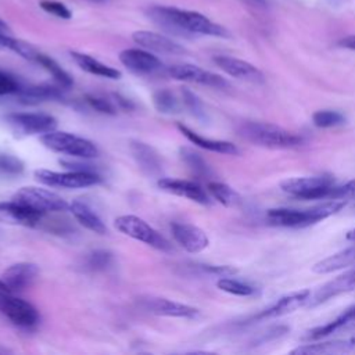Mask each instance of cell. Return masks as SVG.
Returning <instances> with one entry per match:
<instances>
[{"label": "cell", "instance_id": "cell-1", "mask_svg": "<svg viewBox=\"0 0 355 355\" xmlns=\"http://www.w3.org/2000/svg\"><path fill=\"white\" fill-rule=\"evenodd\" d=\"M146 15L158 26L173 35H205L222 39L230 37V32L225 26L211 21L198 11L184 10L175 6H151L146 10Z\"/></svg>", "mask_w": 355, "mask_h": 355}, {"label": "cell", "instance_id": "cell-2", "mask_svg": "<svg viewBox=\"0 0 355 355\" xmlns=\"http://www.w3.org/2000/svg\"><path fill=\"white\" fill-rule=\"evenodd\" d=\"M345 207L344 200L333 198L311 208H272L266 212L269 225L280 227H305L326 219Z\"/></svg>", "mask_w": 355, "mask_h": 355}, {"label": "cell", "instance_id": "cell-3", "mask_svg": "<svg viewBox=\"0 0 355 355\" xmlns=\"http://www.w3.org/2000/svg\"><path fill=\"white\" fill-rule=\"evenodd\" d=\"M240 135L248 141L268 148H294L305 143L304 136L270 122H247Z\"/></svg>", "mask_w": 355, "mask_h": 355}, {"label": "cell", "instance_id": "cell-4", "mask_svg": "<svg viewBox=\"0 0 355 355\" xmlns=\"http://www.w3.org/2000/svg\"><path fill=\"white\" fill-rule=\"evenodd\" d=\"M280 189L301 200H333L336 184L331 176H301L290 178L280 183Z\"/></svg>", "mask_w": 355, "mask_h": 355}, {"label": "cell", "instance_id": "cell-5", "mask_svg": "<svg viewBox=\"0 0 355 355\" xmlns=\"http://www.w3.org/2000/svg\"><path fill=\"white\" fill-rule=\"evenodd\" d=\"M40 141L46 148L68 157L90 159L98 155V148L93 141L68 132L53 130L44 133L40 136Z\"/></svg>", "mask_w": 355, "mask_h": 355}, {"label": "cell", "instance_id": "cell-6", "mask_svg": "<svg viewBox=\"0 0 355 355\" xmlns=\"http://www.w3.org/2000/svg\"><path fill=\"white\" fill-rule=\"evenodd\" d=\"M12 200L26 205L28 208L42 215L51 212H64L69 209V204L61 196L51 190L35 186L21 187L14 193Z\"/></svg>", "mask_w": 355, "mask_h": 355}, {"label": "cell", "instance_id": "cell-7", "mask_svg": "<svg viewBox=\"0 0 355 355\" xmlns=\"http://www.w3.org/2000/svg\"><path fill=\"white\" fill-rule=\"evenodd\" d=\"M115 227L128 237L141 241L155 250L169 251L171 243L144 219L136 215H121L115 219Z\"/></svg>", "mask_w": 355, "mask_h": 355}, {"label": "cell", "instance_id": "cell-8", "mask_svg": "<svg viewBox=\"0 0 355 355\" xmlns=\"http://www.w3.org/2000/svg\"><path fill=\"white\" fill-rule=\"evenodd\" d=\"M35 178L37 182L49 187H64V189H82L98 184L101 178L96 172L89 171H67L55 172L50 169H36Z\"/></svg>", "mask_w": 355, "mask_h": 355}, {"label": "cell", "instance_id": "cell-9", "mask_svg": "<svg viewBox=\"0 0 355 355\" xmlns=\"http://www.w3.org/2000/svg\"><path fill=\"white\" fill-rule=\"evenodd\" d=\"M4 119L15 133L24 136H42L57 128V119L44 112H11Z\"/></svg>", "mask_w": 355, "mask_h": 355}, {"label": "cell", "instance_id": "cell-10", "mask_svg": "<svg viewBox=\"0 0 355 355\" xmlns=\"http://www.w3.org/2000/svg\"><path fill=\"white\" fill-rule=\"evenodd\" d=\"M0 313H3L12 324L31 329L39 323V311L28 301L14 297L12 293L0 295Z\"/></svg>", "mask_w": 355, "mask_h": 355}, {"label": "cell", "instance_id": "cell-11", "mask_svg": "<svg viewBox=\"0 0 355 355\" xmlns=\"http://www.w3.org/2000/svg\"><path fill=\"white\" fill-rule=\"evenodd\" d=\"M168 73L176 80L190 82V83H198L215 89H225L229 87V82L222 78L218 73H214L211 71H207L201 67L193 65V64H178L168 67Z\"/></svg>", "mask_w": 355, "mask_h": 355}, {"label": "cell", "instance_id": "cell-12", "mask_svg": "<svg viewBox=\"0 0 355 355\" xmlns=\"http://www.w3.org/2000/svg\"><path fill=\"white\" fill-rule=\"evenodd\" d=\"M121 64L136 75H154L164 69L161 60L143 49H125L119 53Z\"/></svg>", "mask_w": 355, "mask_h": 355}, {"label": "cell", "instance_id": "cell-13", "mask_svg": "<svg viewBox=\"0 0 355 355\" xmlns=\"http://www.w3.org/2000/svg\"><path fill=\"white\" fill-rule=\"evenodd\" d=\"M311 290H301L295 293H290L282 298H279L275 304L254 315L251 320H269L286 316L288 313L295 312L297 309L308 305L311 298Z\"/></svg>", "mask_w": 355, "mask_h": 355}, {"label": "cell", "instance_id": "cell-14", "mask_svg": "<svg viewBox=\"0 0 355 355\" xmlns=\"http://www.w3.org/2000/svg\"><path fill=\"white\" fill-rule=\"evenodd\" d=\"M173 240L187 252H201L209 244L207 233L196 225L184 222H173L171 225Z\"/></svg>", "mask_w": 355, "mask_h": 355}, {"label": "cell", "instance_id": "cell-15", "mask_svg": "<svg viewBox=\"0 0 355 355\" xmlns=\"http://www.w3.org/2000/svg\"><path fill=\"white\" fill-rule=\"evenodd\" d=\"M157 184L161 190L166 193L184 197L197 204H201V205L211 204V198L208 193L197 182L186 180V179H175V178H159Z\"/></svg>", "mask_w": 355, "mask_h": 355}, {"label": "cell", "instance_id": "cell-16", "mask_svg": "<svg viewBox=\"0 0 355 355\" xmlns=\"http://www.w3.org/2000/svg\"><path fill=\"white\" fill-rule=\"evenodd\" d=\"M214 62L218 68H220L225 73L232 78L251 82V83H263V73L248 61L230 57V55H215Z\"/></svg>", "mask_w": 355, "mask_h": 355}, {"label": "cell", "instance_id": "cell-17", "mask_svg": "<svg viewBox=\"0 0 355 355\" xmlns=\"http://www.w3.org/2000/svg\"><path fill=\"white\" fill-rule=\"evenodd\" d=\"M44 215L28 208L26 205L17 202L11 198V201L0 202V222L11 226H25L33 227L37 226Z\"/></svg>", "mask_w": 355, "mask_h": 355}, {"label": "cell", "instance_id": "cell-18", "mask_svg": "<svg viewBox=\"0 0 355 355\" xmlns=\"http://www.w3.org/2000/svg\"><path fill=\"white\" fill-rule=\"evenodd\" d=\"M352 290H355V266L344 272L343 275L334 277L333 280L324 283L323 286H320L315 293L311 294L308 305L309 306L320 305L340 294H344Z\"/></svg>", "mask_w": 355, "mask_h": 355}, {"label": "cell", "instance_id": "cell-19", "mask_svg": "<svg viewBox=\"0 0 355 355\" xmlns=\"http://www.w3.org/2000/svg\"><path fill=\"white\" fill-rule=\"evenodd\" d=\"M132 39L136 44L140 47L148 50V51H155V53H162V54H184L186 49L173 40L169 36L151 32V31H136L132 35Z\"/></svg>", "mask_w": 355, "mask_h": 355}, {"label": "cell", "instance_id": "cell-20", "mask_svg": "<svg viewBox=\"0 0 355 355\" xmlns=\"http://www.w3.org/2000/svg\"><path fill=\"white\" fill-rule=\"evenodd\" d=\"M143 306L146 311L159 316L193 319L200 315V311L191 305L168 300V298H159V297H151L144 300Z\"/></svg>", "mask_w": 355, "mask_h": 355}, {"label": "cell", "instance_id": "cell-21", "mask_svg": "<svg viewBox=\"0 0 355 355\" xmlns=\"http://www.w3.org/2000/svg\"><path fill=\"white\" fill-rule=\"evenodd\" d=\"M39 276L37 265L32 262H17L10 265L1 275V280L8 286L11 293L21 291L33 284Z\"/></svg>", "mask_w": 355, "mask_h": 355}, {"label": "cell", "instance_id": "cell-22", "mask_svg": "<svg viewBox=\"0 0 355 355\" xmlns=\"http://www.w3.org/2000/svg\"><path fill=\"white\" fill-rule=\"evenodd\" d=\"M129 148H130V153H132L136 164L139 165V168L141 169L143 173H146L147 176L161 178L162 161H161L158 151L154 147H151L147 143L133 140V141H130Z\"/></svg>", "mask_w": 355, "mask_h": 355}, {"label": "cell", "instance_id": "cell-23", "mask_svg": "<svg viewBox=\"0 0 355 355\" xmlns=\"http://www.w3.org/2000/svg\"><path fill=\"white\" fill-rule=\"evenodd\" d=\"M178 129L190 143H193L194 146H197L200 148H204V150H208L212 153H218V154H225V155H239L240 154L239 147L230 141L204 137L183 123H178Z\"/></svg>", "mask_w": 355, "mask_h": 355}, {"label": "cell", "instance_id": "cell-24", "mask_svg": "<svg viewBox=\"0 0 355 355\" xmlns=\"http://www.w3.org/2000/svg\"><path fill=\"white\" fill-rule=\"evenodd\" d=\"M352 326H355V305L347 308L344 312H341L336 319L330 320L329 323L308 330L302 338L306 341H318L330 334L347 330Z\"/></svg>", "mask_w": 355, "mask_h": 355}, {"label": "cell", "instance_id": "cell-25", "mask_svg": "<svg viewBox=\"0 0 355 355\" xmlns=\"http://www.w3.org/2000/svg\"><path fill=\"white\" fill-rule=\"evenodd\" d=\"M69 211L73 215V218L87 230L97 233V234L107 233L105 223L86 202H83L80 200H75L69 204Z\"/></svg>", "mask_w": 355, "mask_h": 355}, {"label": "cell", "instance_id": "cell-26", "mask_svg": "<svg viewBox=\"0 0 355 355\" xmlns=\"http://www.w3.org/2000/svg\"><path fill=\"white\" fill-rule=\"evenodd\" d=\"M71 57L75 61V64L87 73L101 76V78H108V79H119L122 75L118 69L98 61L97 58L89 54H85L80 51H71Z\"/></svg>", "mask_w": 355, "mask_h": 355}, {"label": "cell", "instance_id": "cell-27", "mask_svg": "<svg viewBox=\"0 0 355 355\" xmlns=\"http://www.w3.org/2000/svg\"><path fill=\"white\" fill-rule=\"evenodd\" d=\"M352 263H355V244L316 262L312 266V270L319 275H326V273H331V272L348 268Z\"/></svg>", "mask_w": 355, "mask_h": 355}, {"label": "cell", "instance_id": "cell-28", "mask_svg": "<svg viewBox=\"0 0 355 355\" xmlns=\"http://www.w3.org/2000/svg\"><path fill=\"white\" fill-rule=\"evenodd\" d=\"M60 89H64V87L39 85V86H29V87H25V89H19L17 94L19 96L22 103L32 104V103H40V101L62 97V93H61Z\"/></svg>", "mask_w": 355, "mask_h": 355}, {"label": "cell", "instance_id": "cell-29", "mask_svg": "<svg viewBox=\"0 0 355 355\" xmlns=\"http://www.w3.org/2000/svg\"><path fill=\"white\" fill-rule=\"evenodd\" d=\"M207 191L214 200H216L219 204L225 207H236L241 202L240 194L233 187L222 182H208Z\"/></svg>", "mask_w": 355, "mask_h": 355}, {"label": "cell", "instance_id": "cell-30", "mask_svg": "<svg viewBox=\"0 0 355 355\" xmlns=\"http://www.w3.org/2000/svg\"><path fill=\"white\" fill-rule=\"evenodd\" d=\"M349 351V344L348 340L345 341H322V343H308L304 345H300L291 351V354H334V352H344Z\"/></svg>", "mask_w": 355, "mask_h": 355}, {"label": "cell", "instance_id": "cell-31", "mask_svg": "<svg viewBox=\"0 0 355 355\" xmlns=\"http://www.w3.org/2000/svg\"><path fill=\"white\" fill-rule=\"evenodd\" d=\"M35 62H37L40 67H43L53 78L54 80L64 89H68L72 86L73 80L71 78V75L51 57L43 54V53H37L36 58H35Z\"/></svg>", "mask_w": 355, "mask_h": 355}, {"label": "cell", "instance_id": "cell-32", "mask_svg": "<svg viewBox=\"0 0 355 355\" xmlns=\"http://www.w3.org/2000/svg\"><path fill=\"white\" fill-rule=\"evenodd\" d=\"M179 154H180V158L182 161L189 166V169L200 176V178H207L211 175V169L208 166V164L205 162V159L198 154L196 153L194 150L189 148V147H182L179 150Z\"/></svg>", "mask_w": 355, "mask_h": 355}, {"label": "cell", "instance_id": "cell-33", "mask_svg": "<svg viewBox=\"0 0 355 355\" xmlns=\"http://www.w3.org/2000/svg\"><path fill=\"white\" fill-rule=\"evenodd\" d=\"M153 104L161 114H175L179 111V100L169 89H158L153 93Z\"/></svg>", "mask_w": 355, "mask_h": 355}, {"label": "cell", "instance_id": "cell-34", "mask_svg": "<svg viewBox=\"0 0 355 355\" xmlns=\"http://www.w3.org/2000/svg\"><path fill=\"white\" fill-rule=\"evenodd\" d=\"M216 286L219 290L233 294V295H239V297H250V295H254L257 291V288L254 286H251L245 282L237 280V279H232L230 276L220 277L216 282Z\"/></svg>", "mask_w": 355, "mask_h": 355}, {"label": "cell", "instance_id": "cell-35", "mask_svg": "<svg viewBox=\"0 0 355 355\" xmlns=\"http://www.w3.org/2000/svg\"><path fill=\"white\" fill-rule=\"evenodd\" d=\"M312 122L316 128L327 129V128H336L345 122V116L340 111L334 110H319L313 112Z\"/></svg>", "mask_w": 355, "mask_h": 355}, {"label": "cell", "instance_id": "cell-36", "mask_svg": "<svg viewBox=\"0 0 355 355\" xmlns=\"http://www.w3.org/2000/svg\"><path fill=\"white\" fill-rule=\"evenodd\" d=\"M114 261V255L112 252H110L108 250H94L92 251L85 261V265L89 270H105Z\"/></svg>", "mask_w": 355, "mask_h": 355}, {"label": "cell", "instance_id": "cell-37", "mask_svg": "<svg viewBox=\"0 0 355 355\" xmlns=\"http://www.w3.org/2000/svg\"><path fill=\"white\" fill-rule=\"evenodd\" d=\"M86 103L94 108L96 111L107 115H115L118 111V107L115 105V101L111 96H103V94H86L85 96Z\"/></svg>", "mask_w": 355, "mask_h": 355}, {"label": "cell", "instance_id": "cell-38", "mask_svg": "<svg viewBox=\"0 0 355 355\" xmlns=\"http://www.w3.org/2000/svg\"><path fill=\"white\" fill-rule=\"evenodd\" d=\"M182 103L184 104V107L197 118L201 121H205L207 118V112L205 108L201 103V100L189 89L183 87L182 89Z\"/></svg>", "mask_w": 355, "mask_h": 355}, {"label": "cell", "instance_id": "cell-39", "mask_svg": "<svg viewBox=\"0 0 355 355\" xmlns=\"http://www.w3.org/2000/svg\"><path fill=\"white\" fill-rule=\"evenodd\" d=\"M24 162L12 154H0V173L3 175H19L24 172Z\"/></svg>", "mask_w": 355, "mask_h": 355}, {"label": "cell", "instance_id": "cell-40", "mask_svg": "<svg viewBox=\"0 0 355 355\" xmlns=\"http://www.w3.org/2000/svg\"><path fill=\"white\" fill-rule=\"evenodd\" d=\"M40 7L46 12H49V14L57 17V18H61V19H71L72 18L71 10L65 4L60 3V1H55V0H42L40 1Z\"/></svg>", "mask_w": 355, "mask_h": 355}, {"label": "cell", "instance_id": "cell-41", "mask_svg": "<svg viewBox=\"0 0 355 355\" xmlns=\"http://www.w3.org/2000/svg\"><path fill=\"white\" fill-rule=\"evenodd\" d=\"M19 85L18 82L8 75L7 72L0 69V96H6V94H17L19 90Z\"/></svg>", "mask_w": 355, "mask_h": 355}, {"label": "cell", "instance_id": "cell-42", "mask_svg": "<svg viewBox=\"0 0 355 355\" xmlns=\"http://www.w3.org/2000/svg\"><path fill=\"white\" fill-rule=\"evenodd\" d=\"M333 198H337V200H349V198H352V200H355V179L347 182L343 186H336Z\"/></svg>", "mask_w": 355, "mask_h": 355}, {"label": "cell", "instance_id": "cell-43", "mask_svg": "<svg viewBox=\"0 0 355 355\" xmlns=\"http://www.w3.org/2000/svg\"><path fill=\"white\" fill-rule=\"evenodd\" d=\"M202 269L211 275H216L219 277L233 276L237 273V269L229 265H201Z\"/></svg>", "mask_w": 355, "mask_h": 355}, {"label": "cell", "instance_id": "cell-44", "mask_svg": "<svg viewBox=\"0 0 355 355\" xmlns=\"http://www.w3.org/2000/svg\"><path fill=\"white\" fill-rule=\"evenodd\" d=\"M338 46L355 51V35H349V36L341 37V39L338 40Z\"/></svg>", "mask_w": 355, "mask_h": 355}, {"label": "cell", "instance_id": "cell-45", "mask_svg": "<svg viewBox=\"0 0 355 355\" xmlns=\"http://www.w3.org/2000/svg\"><path fill=\"white\" fill-rule=\"evenodd\" d=\"M10 32H11L10 26L6 24V21H3V19L0 18V33H8V35H10Z\"/></svg>", "mask_w": 355, "mask_h": 355}, {"label": "cell", "instance_id": "cell-46", "mask_svg": "<svg viewBox=\"0 0 355 355\" xmlns=\"http://www.w3.org/2000/svg\"><path fill=\"white\" fill-rule=\"evenodd\" d=\"M11 293V290L8 288V286L0 279V295H3V294H10Z\"/></svg>", "mask_w": 355, "mask_h": 355}, {"label": "cell", "instance_id": "cell-47", "mask_svg": "<svg viewBox=\"0 0 355 355\" xmlns=\"http://www.w3.org/2000/svg\"><path fill=\"white\" fill-rule=\"evenodd\" d=\"M345 239H347V240H349V241H354V243H355V229H352V230L347 232Z\"/></svg>", "mask_w": 355, "mask_h": 355}, {"label": "cell", "instance_id": "cell-48", "mask_svg": "<svg viewBox=\"0 0 355 355\" xmlns=\"http://www.w3.org/2000/svg\"><path fill=\"white\" fill-rule=\"evenodd\" d=\"M11 352H12V351H11L10 348L0 345V355H6V354H11Z\"/></svg>", "mask_w": 355, "mask_h": 355}, {"label": "cell", "instance_id": "cell-49", "mask_svg": "<svg viewBox=\"0 0 355 355\" xmlns=\"http://www.w3.org/2000/svg\"><path fill=\"white\" fill-rule=\"evenodd\" d=\"M86 1H90V3H97V4H108V3H111L112 0H86Z\"/></svg>", "mask_w": 355, "mask_h": 355}, {"label": "cell", "instance_id": "cell-50", "mask_svg": "<svg viewBox=\"0 0 355 355\" xmlns=\"http://www.w3.org/2000/svg\"><path fill=\"white\" fill-rule=\"evenodd\" d=\"M348 344H349V349H355V336L348 340Z\"/></svg>", "mask_w": 355, "mask_h": 355}]
</instances>
